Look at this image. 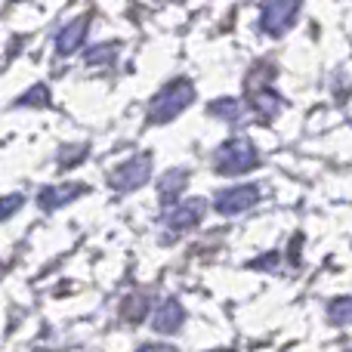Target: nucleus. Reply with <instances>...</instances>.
Listing matches in <instances>:
<instances>
[{
	"label": "nucleus",
	"instance_id": "1",
	"mask_svg": "<svg viewBox=\"0 0 352 352\" xmlns=\"http://www.w3.org/2000/svg\"><path fill=\"white\" fill-rule=\"evenodd\" d=\"M260 164V155H256L254 142L248 136H232L229 142L217 148L213 155V170L223 173V176H238V173H248Z\"/></svg>",
	"mask_w": 352,
	"mask_h": 352
},
{
	"label": "nucleus",
	"instance_id": "2",
	"mask_svg": "<svg viewBox=\"0 0 352 352\" xmlns=\"http://www.w3.org/2000/svg\"><path fill=\"white\" fill-rule=\"evenodd\" d=\"M192 99H195L192 80L176 78L152 99V105H148V118H152L155 124H167V121H173L182 109H188V105H192Z\"/></svg>",
	"mask_w": 352,
	"mask_h": 352
},
{
	"label": "nucleus",
	"instance_id": "3",
	"mask_svg": "<svg viewBox=\"0 0 352 352\" xmlns=\"http://www.w3.org/2000/svg\"><path fill=\"white\" fill-rule=\"evenodd\" d=\"M260 10H263L260 12V28L266 31V34L278 37L294 25L297 10H300V0H263Z\"/></svg>",
	"mask_w": 352,
	"mask_h": 352
},
{
	"label": "nucleus",
	"instance_id": "4",
	"mask_svg": "<svg viewBox=\"0 0 352 352\" xmlns=\"http://www.w3.org/2000/svg\"><path fill=\"white\" fill-rule=\"evenodd\" d=\"M148 173H152V158L148 155H136V158L124 161L118 170H111V188H118V192H133V188H140L142 182L148 179Z\"/></svg>",
	"mask_w": 352,
	"mask_h": 352
},
{
	"label": "nucleus",
	"instance_id": "5",
	"mask_svg": "<svg viewBox=\"0 0 352 352\" xmlns=\"http://www.w3.org/2000/svg\"><path fill=\"white\" fill-rule=\"evenodd\" d=\"M256 201H260V188L256 186H235V188H226L223 195H217L213 207L223 217H238V213L250 210Z\"/></svg>",
	"mask_w": 352,
	"mask_h": 352
},
{
	"label": "nucleus",
	"instance_id": "6",
	"mask_svg": "<svg viewBox=\"0 0 352 352\" xmlns=\"http://www.w3.org/2000/svg\"><path fill=\"white\" fill-rule=\"evenodd\" d=\"M207 213V201L204 198H188L182 201V204H170V210H167V226L176 232H186L192 229V226H198L201 219H204Z\"/></svg>",
	"mask_w": 352,
	"mask_h": 352
},
{
	"label": "nucleus",
	"instance_id": "7",
	"mask_svg": "<svg viewBox=\"0 0 352 352\" xmlns=\"http://www.w3.org/2000/svg\"><path fill=\"white\" fill-rule=\"evenodd\" d=\"M87 28H90V16H80V19H74V22H68L65 28L59 31V37H56V53H59V56H72L74 50L84 43Z\"/></svg>",
	"mask_w": 352,
	"mask_h": 352
},
{
	"label": "nucleus",
	"instance_id": "8",
	"mask_svg": "<svg viewBox=\"0 0 352 352\" xmlns=\"http://www.w3.org/2000/svg\"><path fill=\"white\" fill-rule=\"evenodd\" d=\"M80 195H84V186H74V182H68V186H47L37 195V204L43 210H56V207H65L68 201L80 198Z\"/></svg>",
	"mask_w": 352,
	"mask_h": 352
},
{
	"label": "nucleus",
	"instance_id": "9",
	"mask_svg": "<svg viewBox=\"0 0 352 352\" xmlns=\"http://www.w3.org/2000/svg\"><path fill=\"white\" fill-rule=\"evenodd\" d=\"M182 322H186V309L179 306V300H167L155 312V331L158 334H176L182 328Z\"/></svg>",
	"mask_w": 352,
	"mask_h": 352
},
{
	"label": "nucleus",
	"instance_id": "10",
	"mask_svg": "<svg viewBox=\"0 0 352 352\" xmlns=\"http://www.w3.org/2000/svg\"><path fill=\"white\" fill-rule=\"evenodd\" d=\"M188 182V170H182V167H176V170H167L161 176V201H164V207H170L176 198H179V192L186 188Z\"/></svg>",
	"mask_w": 352,
	"mask_h": 352
},
{
	"label": "nucleus",
	"instance_id": "11",
	"mask_svg": "<svg viewBox=\"0 0 352 352\" xmlns=\"http://www.w3.org/2000/svg\"><path fill=\"white\" fill-rule=\"evenodd\" d=\"M210 115L213 118H219V121H229V124H235V121H244V102H238V99H217V102H210Z\"/></svg>",
	"mask_w": 352,
	"mask_h": 352
},
{
	"label": "nucleus",
	"instance_id": "12",
	"mask_svg": "<svg viewBox=\"0 0 352 352\" xmlns=\"http://www.w3.org/2000/svg\"><path fill=\"white\" fill-rule=\"evenodd\" d=\"M121 316L127 318L130 324H140L142 318L148 316V297L146 294H133V297H127L124 306H121Z\"/></svg>",
	"mask_w": 352,
	"mask_h": 352
},
{
	"label": "nucleus",
	"instance_id": "13",
	"mask_svg": "<svg viewBox=\"0 0 352 352\" xmlns=\"http://www.w3.org/2000/svg\"><path fill=\"white\" fill-rule=\"evenodd\" d=\"M328 318L334 324H352V297H337L328 306Z\"/></svg>",
	"mask_w": 352,
	"mask_h": 352
},
{
	"label": "nucleus",
	"instance_id": "14",
	"mask_svg": "<svg viewBox=\"0 0 352 352\" xmlns=\"http://www.w3.org/2000/svg\"><path fill=\"white\" fill-rule=\"evenodd\" d=\"M47 102H50V90L43 84H34L28 93H25V96L16 99L19 109H25V105H37V109H41V105H47Z\"/></svg>",
	"mask_w": 352,
	"mask_h": 352
},
{
	"label": "nucleus",
	"instance_id": "15",
	"mask_svg": "<svg viewBox=\"0 0 352 352\" xmlns=\"http://www.w3.org/2000/svg\"><path fill=\"white\" fill-rule=\"evenodd\" d=\"M256 109H260V115L266 111V115H278L281 111V99L275 96L269 87H263V93H256Z\"/></svg>",
	"mask_w": 352,
	"mask_h": 352
},
{
	"label": "nucleus",
	"instance_id": "16",
	"mask_svg": "<svg viewBox=\"0 0 352 352\" xmlns=\"http://www.w3.org/2000/svg\"><path fill=\"white\" fill-rule=\"evenodd\" d=\"M118 56V43H102V47H93L87 53V65H102V62H111Z\"/></svg>",
	"mask_w": 352,
	"mask_h": 352
},
{
	"label": "nucleus",
	"instance_id": "17",
	"mask_svg": "<svg viewBox=\"0 0 352 352\" xmlns=\"http://www.w3.org/2000/svg\"><path fill=\"white\" fill-rule=\"evenodd\" d=\"M22 195H6V198H0V219H6V217H12V213L22 207Z\"/></svg>",
	"mask_w": 352,
	"mask_h": 352
},
{
	"label": "nucleus",
	"instance_id": "18",
	"mask_svg": "<svg viewBox=\"0 0 352 352\" xmlns=\"http://www.w3.org/2000/svg\"><path fill=\"white\" fill-rule=\"evenodd\" d=\"M275 263H278V254H266V260H256L254 266L256 269H275Z\"/></svg>",
	"mask_w": 352,
	"mask_h": 352
},
{
	"label": "nucleus",
	"instance_id": "19",
	"mask_svg": "<svg viewBox=\"0 0 352 352\" xmlns=\"http://www.w3.org/2000/svg\"><path fill=\"white\" fill-rule=\"evenodd\" d=\"M0 272H3V266H0Z\"/></svg>",
	"mask_w": 352,
	"mask_h": 352
}]
</instances>
